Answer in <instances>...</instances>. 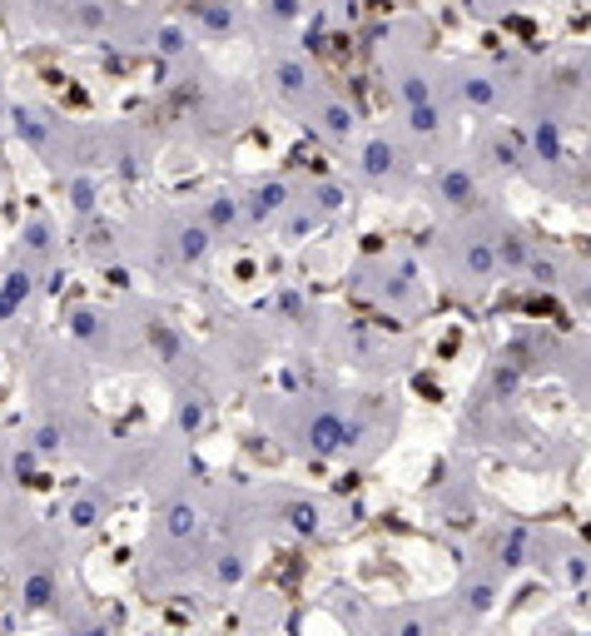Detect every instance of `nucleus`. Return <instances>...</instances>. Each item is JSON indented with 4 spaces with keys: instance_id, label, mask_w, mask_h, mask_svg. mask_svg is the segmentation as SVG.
Instances as JSON below:
<instances>
[{
    "instance_id": "nucleus-1",
    "label": "nucleus",
    "mask_w": 591,
    "mask_h": 636,
    "mask_svg": "<svg viewBox=\"0 0 591 636\" xmlns=\"http://www.w3.org/2000/svg\"><path fill=\"white\" fill-rule=\"evenodd\" d=\"M25 294H30V274H25V269H15V274H10V284L0 289V318H10V314H15Z\"/></svg>"
},
{
    "instance_id": "nucleus-2",
    "label": "nucleus",
    "mask_w": 591,
    "mask_h": 636,
    "mask_svg": "<svg viewBox=\"0 0 591 636\" xmlns=\"http://www.w3.org/2000/svg\"><path fill=\"white\" fill-rule=\"evenodd\" d=\"M50 592H55V582H50L45 572H35V577L25 582V602H30V607H45V602H50Z\"/></svg>"
},
{
    "instance_id": "nucleus-3",
    "label": "nucleus",
    "mask_w": 591,
    "mask_h": 636,
    "mask_svg": "<svg viewBox=\"0 0 591 636\" xmlns=\"http://www.w3.org/2000/svg\"><path fill=\"white\" fill-rule=\"evenodd\" d=\"M95 517H99L95 502H75V507H70V522H75V527H95Z\"/></svg>"
},
{
    "instance_id": "nucleus-4",
    "label": "nucleus",
    "mask_w": 591,
    "mask_h": 636,
    "mask_svg": "<svg viewBox=\"0 0 591 636\" xmlns=\"http://www.w3.org/2000/svg\"><path fill=\"white\" fill-rule=\"evenodd\" d=\"M159 50H164V55H179V50H184V35H179L174 25H169V30H159Z\"/></svg>"
},
{
    "instance_id": "nucleus-5",
    "label": "nucleus",
    "mask_w": 591,
    "mask_h": 636,
    "mask_svg": "<svg viewBox=\"0 0 591 636\" xmlns=\"http://www.w3.org/2000/svg\"><path fill=\"white\" fill-rule=\"evenodd\" d=\"M25 244H30V249H50V229H45V224H30V229H25Z\"/></svg>"
},
{
    "instance_id": "nucleus-6",
    "label": "nucleus",
    "mask_w": 591,
    "mask_h": 636,
    "mask_svg": "<svg viewBox=\"0 0 591 636\" xmlns=\"http://www.w3.org/2000/svg\"><path fill=\"white\" fill-rule=\"evenodd\" d=\"M35 447H40V452H55V447H60V427H40V432H35Z\"/></svg>"
},
{
    "instance_id": "nucleus-7",
    "label": "nucleus",
    "mask_w": 591,
    "mask_h": 636,
    "mask_svg": "<svg viewBox=\"0 0 591 636\" xmlns=\"http://www.w3.org/2000/svg\"><path fill=\"white\" fill-rule=\"evenodd\" d=\"M30 472H35V457H30V452H15V477L30 482Z\"/></svg>"
},
{
    "instance_id": "nucleus-8",
    "label": "nucleus",
    "mask_w": 591,
    "mask_h": 636,
    "mask_svg": "<svg viewBox=\"0 0 591 636\" xmlns=\"http://www.w3.org/2000/svg\"><path fill=\"white\" fill-rule=\"evenodd\" d=\"M75 204H80V209H90V204H95V199H90V184H75Z\"/></svg>"
}]
</instances>
